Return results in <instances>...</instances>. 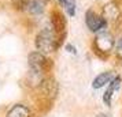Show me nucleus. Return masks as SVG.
Instances as JSON below:
<instances>
[{
	"instance_id": "f257e3e1",
	"label": "nucleus",
	"mask_w": 122,
	"mask_h": 117,
	"mask_svg": "<svg viewBox=\"0 0 122 117\" xmlns=\"http://www.w3.org/2000/svg\"><path fill=\"white\" fill-rule=\"evenodd\" d=\"M33 45L36 50L47 56H54L65 45V41L61 39V37L56 34V31L48 23V21L44 19L34 33Z\"/></svg>"
},
{
	"instance_id": "f03ea898",
	"label": "nucleus",
	"mask_w": 122,
	"mask_h": 117,
	"mask_svg": "<svg viewBox=\"0 0 122 117\" xmlns=\"http://www.w3.org/2000/svg\"><path fill=\"white\" fill-rule=\"evenodd\" d=\"M34 102L36 108L40 112H47V108H52L55 104L56 98L59 95V82L55 79V76L51 74L45 76L43 83L39 86V89L34 90Z\"/></svg>"
},
{
	"instance_id": "7ed1b4c3",
	"label": "nucleus",
	"mask_w": 122,
	"mask_h": 117,
	"mask_svg": "<svg viewBox=\"0 0 122 117\" xmlns=\"http://www.w3.org/2000/svg\"><path fill=\"white\" fill-rule=\"evenodd\" d=\"M115 38H117V33L114 30H111V29L95 34L92 37V39H91V44H89L91 52L99 60L108 61L112 57V55H114Z\"/></svg>"
},
{
	"instance_id": "20e7f679",
	"label": "nucleus",
	"mask_w": 122,
	"mask_h": 117,
	"mask_svg": "<svg viewBox=\"0 0 122 117\" xmlns=\"http://www.w3.org/2000/svg\"><path fill=\"white\" fill-rule=\"evenodd\" d=\"M54 0H26V7L22 14L23 22L28 27H37L40 23L47 18Z\"/></svg>"
},
{
	"instance_id": "39448f33",
	"label": "nucleus",
	"mask_w": 122,
	"mask_h": 117,
	"mask_svg": "<svg viewBox=\"0 0 122 117\" xmlns=\"http://www.w3.org/2000/svg\"><path fill=\"white\" fill-rule=\"evenodd\" d=\"M99 11L108 22L111 30L115 33L122 30V0H106Z\"/></svg>"
},
{
	"instance_id": "423d86ee",
	"label": "nucleus",
	"mask_w": 122,
	"mask_h": 117,
	"mask_svg": "<svg viewBox=\"0 0 122 117\" xmlns=\"http://www.w3.org/2000/svg\"><path fill=\"white\" fill-rule=\"evenodd\" d=\"M26 64H28V68L39 71V72H43L45 75L52 74L54 67H55V61L52 59V56H47L36 49L30 50L28 53Z\"/></svg>"
},
{
	"instance_id": "0eeeda50",
	"label": "nucleus",
	"mask_w": 122,
	"mask_h": 117,
	"mask_svg": "<svg viewBox=\"0 0 122 117\" xmlns=\"http://www.w3.org/2000/svg\"><path fill=\"white\" fill-rule=\"evenodd\" d=\"M45 19L48 21V23L56 31V34L61 37V39H63L66 42L67 33H69V29H67L69 27V22H67V17H66V14L63 12V10L61 7L52 4Z\"/></svg>"
},
{
	"instance_id": "6e6552de",
	"label": "nucleus",
	"mask_w": 122,
	"mask_h": 117,
	"mask_svg": "<svg viewBox=\"0 0 122 117\" xmlns=\"http://www.w3.org/2000/svg\"><path fill=\"white\" fill-rule=\"evenodd\" d=\"M84 25L92 35L110 29L108 22L100 14L99 10L95 8V7H89V8L85 10V12H84Z\"/></svg>"
},
{
	"instance_id": "1a4fd4ad",
	"label": "nucleus",
	"mask_w": 122,
	"mask_h": 117,
	"mask_svg": "<svg viewBox=\"0 0 122 117\" xmlns=\"http://www.w3.org/2000/svg\"><path fill=\"white\" fill-rule=\"evenodd\" d=\"M121 87H122V75L117 74L115 76L112 78V80L106 86L104 93L102 95V101H103V104L107 108H110L112 105V100H114V97H115L117 93L121 90Z\"/></svg>"
},
{
	"instance_id": "9d476101",
	"label": "nucleus",
	"mask_w": 122,
	"mask_h": 117,
	"mask_svg": "<svg viewBox=\"0 0 122 117\" xmlns=\"http://www.w3.org/2000/svg\"><path fill=\"white\" fill-rule=\"evenodd\" d=\"M45 76H48V75L28 68L26 75H25V78H23V86H25V89L28 90V91H30V93H33L34 90L39 89V86L43 83V80L45 79Z\"/></svg>"
},
{
	"instance_id": "9b49d317",
	"label": "nucleus",
	"mask_w": 122,
	"mask_h": 117,
	"mask_svg": "<svg viewBox=\"0 0 122 117\" xmlns=\"http://www.w3.org/2000/svg\"><path fill=\"white\" fill-rule=\"evenodd\" d=\"M4 117H36L34 110L23 102H17L8 108Z\"/></svg>"
},
{
	"instance_id": "f8f14e48",
	"label": "nucleus",
	"mask_w": 122,
	"mask_h": 117,
	"mask_svg": "<svg viewBox=\"0 0 122 117\" xmlns=\"http://www.w3.org/2000/svg\"><path fill=\"white\" fill-rule=\"evenodd\" d=\"M115 75H117V72L112 71V69H107V71H103V72L97 74L93 78V80H92V89L100 90V89H103V87H106L112 80V78Z\"/></svg>"
},
{
	"instance_id": "ddd939ff",
	"label": "nucleus",
	"mask_w": 122,
	"mask_h": 117,
	"mask_svg": "<svg viewBox=\"0 0 122 117\" xmlns=\"http://www.w3.org/2000/svg\"><path fill=\"white\" fill-rule=\"evenodd\" d=\"M112 59L117 61L118 65H122V30L117 33L115 38V48H114V55Z\"/></svg>"
},
{
	"instance_id": "4468645a",
	"label": "nucleus",
	"mask_w": 122,
	"mask_h": 117,
	"mask_svg": "<svg viewBox=\"0 0 122 117\" xmlns=\"http://www.w3.org/2000/svg\"><path fill=\"white\" fill-rule=\"evenodd\" d=\"M63 12L66 14V17L69 18H76L77 15V10H78V3L77 0H67L66 6L62 8Z\"/></svg>"
},
{
	"instance_id": "2eb2a0df",
	"label": "nucleus",
	"mask_w": 122,
	"mask_h": 117,
	"mask_svg": "<svg viewBox=\"0 0 122 117\" xmlns=\"http://www.w3.org/2000/svg\"><path fill=\"white\" fill-rule=\"evenodd\" d=\"M63 48H65V50H66L69 55H73V56L78 55V49H77V46L73 44V42H65Z\"/></svg>"
},
{
	"instance_id": "dca6fc26",
	"label": "nucleus",
	"mask_w": 122,
	"mask_h": 117,
	"mask_svg": "<svg viewBox=\"0 0 122 117\" xmlns=\"http://www.w3.org/2000/svg\"><path fill=\"white\" fill-rule=\"evenodd\" d=\"M66 3H67V0H54V4L61 7V8H63V7L66 6Z\"/></svg>"
},
{
	"instance_id": "f3484780",
	"label": "nucleus",
	"mask_w": 122,
	"mask_h": 117,
	"mask_svg": "<svg viewBox=\"0 0 122 117\" xmlns=\"http://www.w3.org/2000/svg\"><path fill=\"white\" fill-rule=\"evenodd\" d=\"M93 1H103V0H93Z\"/></svg>"
}]
</instances>
